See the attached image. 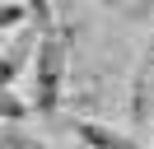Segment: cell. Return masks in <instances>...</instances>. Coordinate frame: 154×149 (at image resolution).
Here are the masks:
<instances>
[{
    "mask_svg": "<svg viewBox=\"0 0 154 149\" xmlns=\"http://www.w3.org/2000/svg\"><path fill=\"white\" fill-rule=\"evenodd\" d=\"M66 56H70L66 33H51V28H47L42 42H38V51H33V93H38V107H42V112H56V102H61Z\"/></svg>",
    "mask_w": 154,
    "mask_h": 149,
    "instance_id": "obj_1",
    "label": "cell"
},
{
    "mask_svg": "<svg viewBox=\"0 0 154 149\" xmlns=\"http://www.w3.org/2000/svg\"><path fill=\"white\" fill-rule=\"evenodd\" d=\"M79 140H84L89 149H145V144H135L131 135H122V130H107V126H98V121H79Z\"/></svg>",
    "mask_w": 154,
    "mask_h": 149,
    "instance_id": "obj_2",
    "label": "cell"
},
{
    "mask_svg": "<svg viewBox=\"0 0 154 149\" xmlns=\"http://www.w3.org/2000/svg\"><path fill=\"white\" fill-rule=\"evenodd\" d=\"M33 51V33H23V37H14V47H10V56H0V84H10L14 74H19V65H23V56Z\"/></svg>",
    "mask_w": 154,
    "mask_h": 149,
    "instance_id": "obj_3",
    "label": "cell"
},
{
    "mask_svg": "<svg viewBox=\"0 0 154 149\" xmlns=\"http://www.w3.org/2000/svg\"><path fill=\"white\" fill-rule=\"evenodd\" d=\"M0 117L5 121H14V117H23V102L10 93V84H0Z\"/></svg>",
    "mask_w": 154,
    "mask_h": 149,
    "instance_id": "obj_4",
    "label": "cell"
},
{
    "mask_svg": "<svg viewBox=\"0 0 154 149\" xmlns=\"http://www.w3.org/2000/svg\"><path fill=\"white\" fill-rule=\"evenodd\" d=\"M23 5H28V14L38 19V23H42V33H47V23H51V5H47V0H23Z\"/></svg>",
    "mask_w": 154,
    "mask_h": 149,
    "instance_id": "obj_5",
    "label": "cell"
}]
</instances>
